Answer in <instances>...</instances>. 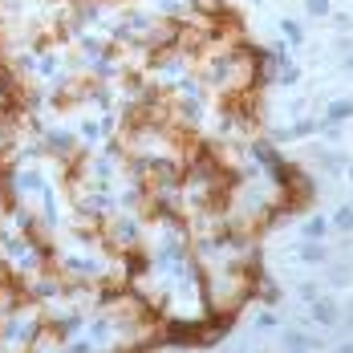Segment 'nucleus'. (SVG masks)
<instances>
[{
	"mask_svg": "<svg viewBox=\"0 0 353 353\" xmlns=\"http://www.w3.org/2000/svg\"><path fill=\"white\" fill-rule=\"evenodd\" d=\"M301 236H305V240H325V236H329V219H325V215H309V219L301 223Z\"/></svg>",
	"mask_w": 353,
	"mask_h": 353,
	"instance_id": "nucleus-4",
	"label": "nucleus"
},
{
	"mask_svg": "<svg viewBox=\"0 0 353 353\" xmlns=\"http://www.w3.org/2000/svg\"><path fill=\"white\" fill-rule=\"evenodd\" d=\"M296 296L313 305V301H317V296H321V288H317V284H313V281H305V284H301V288H296Z\"/></svg>",
	"mask_w": 353,
	"mask_h": 353,
	"instance_id": "nucleus-11",
	"label": "nucleus"
},
{
	"mask_svg": "<svg viewBox=\"0 0 353 353\" xmlns=\"http://www.w3.org/2000/svg\"><path fill=\"white\" fill-rule=\"evenodd\" d=\"M313 321L337 329V325H341V305H337L333 296H317V301H313Z\"/></svg>",
	"mask_w": 353,
	"mask_h": 353,
	"instance_id": "nucleus-1",
	"label": "nucleus"
},
{
	"mask_svg": "<svg viewBox=\"0 0 353 353\" xmlns=\"http://www.w3.org/2000/svg\"><path fill=\"white\" fill-rule=\"evenodd\" d=\"M296 260L301 264H329L333 260V248L321 244V240H305V244L296 248Z\"/></svg>",
	"mask_w": 353,
	"mask_h": 353,
	"instance_id": "nucleus-2",
	"label": "nucleus"
},
{
	"mask_svg": "<svg viewBox=\"0 0 353 353\" xmlns=\"http://www.w3.org/2000/svg\"><path fill=\"white\" fill-rule=\"evenodd\" d=\"M350 118H353V98H337V102H329L325 114H321V122H329V126H341Z\"/></svg>",
	"mask_w": 353,
	"mask_h": 353,
	"instance_id": "nucleus-3",
	"label": "nucleus"
},
{
	"mask_svg": "<svg viewBox=\"0 0 353 353\" xmlns=\"http://www.w3.org/2000/svg\"><path fill=\"white\" fill-rule=\"evenodd\" d=\"M350 70H353V57H350Z\"/></svg>",
	"mask_w": 353,
	"mask_h": 353,
	"instance_id": "nucleus-15",
	"label": "nucleus"
},
{
	"mask_svg": "<svg viewBox=\"0 0 353 353\" xmlns=\"http://www.w3.org/2000/svg\"><path fill=\"white\" fill-rule=\"evenodd\" d=\"M329 21H333V29H341V33H345V29H353V21L345 17V12H333Z\"/></svg>",
	"mask_w": 353,
	"mask_h": 353,
	"instance_id": "nucleus-12",
	"label": "nucleus"
},
{
	"mask_svg": "<svg viewBox=\"0 0 353 353\" xmlns=\"http://www.w3.org/2000/svg\"><path fill=\"white\" fill-rule=\"evenodd\" d=\"M329 284H333V288H345V284H350V264H337V268L329 272Z\"/></svg>",
	"mask_w": 353,
	"mask_h": 353,
	"instance_id": "nucleus-9",
	"label": "nucleus"
},
{
	"mask_svg": "<svg viewBox=\"0 0 353 353\" xmlns=\"http://www.w3.org/2000/svg\"><path fill=\"white\" fill-rule=\"evenodd\" d=\"M305 12H309L313 21H329V17H333V4H329V0H305Z\"/></svg>",
	"mask_w": 353,
	"mask_h": 353,
	"instance_id": "nucleus-7",
	"label": "nucleus"
},
{
	"mask_svg": "<svg viewBox=\"0 0 353 353\" xmlns=\"http://www.w3.org/2000/svg\"><path fill=\"white\" fill-rule=\"evenodd\" d=\"M252 325H256V329H276L281 321H276V313H272V309H264V313H256V317H252Z\"/></svg>",
	"mask_w": 353,
	"mask_h": 353,
	"instance_id": "nucleus-10",
	"label": "nucleus"
},
{
	"mask_svg": "<svg viewBox=\"0 0 353 353\" xmlns=\"http://www.w3.org/2000/svg\"><path fill=\"white\" fill-rule=\"evenodd\" d=\"M309 350H313V341L305 333H292V329L284 333V353H309Z\"/></svg>",
	"mask_w": 353,
	"mask_h": 353,
	"instance_id": "nucleus-5",
	"label": "nucleus"
},
{
	"mask_svg": "<svg viewBox=\"0 0 353 353\" xmlns=\"http://www.w3.org/2000/svg\"><path fill=\"white\" fill-rule=\"evenodd\" d=\"M329 228H337V232H345V236H350V232H353V208H337L333 219H329Z\"/></svg>",
	"mask_w": 353,
	"mask_h": 353,
	"instance_id": "nucleus-6",
	"label": "nucleus"
},
{
	"mask_svg": "<svg viewBox=\"0 0 353 353\" xmlns=\"http://www.w3.org/2000/svg\"><path fill=\"white\" fill-rule=\"evenodd\" d=\"M345 179H350V183H353V163H345Z\"/></svg>",
	"mask_w": 353,
	"mask_h": 353,
	"instance_id": "nucleus-14",
	"label": "nucleus"
},
{
	"mask_svg": "<svg viewBox=\"0 0 353 353\" xmlns=\"http://www.w3.org/2000/svg\"><path fill=\"white\" fill-rule=\"evenodd\" d=\"M281 33L292 41V45H305V29L296 25V21H281Z\"/></svg>",
	"mask_w": 353,
	"mask_h": 353,
	"instance_id": "nucleus-8",
	"label": "nucleus"
},
{
	"mask_svg": "<svg viewBox=\"0 0 353 353\" xmlns=\"http://www.w3.org/2000/svg\"><path fill=\"white\" fill-rule=\"evenodd\" d=\"M333 353H353V341H341V345H337Z\"/></svg>",
	"mask_w": 353,
	"mask_h": 353,
	"instance_id": "nucleus-13",
	"label": "nucleus"
}]
</instances>
